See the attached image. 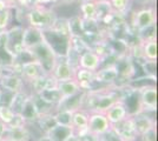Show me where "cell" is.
<instances>
[{
  "label": "cell",
  "instance_id": "cell-38",
  "mask_svg": "<svg viewBox=\"0 0 158 141\" xmlns=\"http://www.w3.org/2000/svg\"><path fill=\"white\" fill-rule=\"evenodd\" d=\"M2 72H4V66H1V65H0V76H1Z\"/></svg>",
  "mask_w": 158,
  "mask_h": 141
},
{
  "label": "cell",
  "instance_id": "cell-14",
  "mask_svg": "<svg viewBox=\"0 0 158 141\" xmlns=\"http://www.w3.org/2000/svg\"><path fill=\"white\" fill-rule=\"evenodd\" d=\"M57 85H58V81L53 78L52 74L45 73L35 78L31 82H28L27 87H28V92L31 94H39L40 92H43L45 89L57 87Z\"/></svg>",
  "mask_w": 158,
  "mask_h": 141
},
{
  "label": "cell",
  "instance_id": "cell-25",
  "mask_svg": "<svg viewBox=\"0 0 158 141\" xmlns=\"http://www.w3.org/2000/svg\"><path fill=\"white\" fill-rule=\"evenodd\" d=\"M78 15L83 20H96V1L91 0L86 2H80Z\"/></svg>",
  "mask_w": 158,
  "mask_h": 141
},
{
  "label": "cell",
  "instance_id": "cell-9",
  "mask_svg": "<svg viewBox=\"0 0 158 141\" xmlns=\"http://www.w3.org/2000/svg\"><path fill=\"white\" fill-rule=\"evenodd\" d=\"M111 131L118 136L120 141H136L138 140V135L136 133L135 126L132 123L131 116L129 114L123 121L111 125Z\"/></svg>",
  "mask_w": 158,
  "mask_h": 141
},
{
  "label": "cell",
  "instance_id": "cell-32",
  "mask_svg": "<svg viewBox=\"0 0 158 141\" xmlns=\"http://www.w3.org/2000/svg\"><path fill=\"white\" fill-rule=\"evenodd\" d=\"M56 2L61 4L64 6H70V5H74V4H78V0H56ZM54 2V4H56Z\"/></svg>",
  "mask_w": 158,
  "mask_h": 141
},
{
  "label": "cell",
  "instance_id": "cell-27",
  "mask_svg": "<svg viewBox=\"0 0 158 141\" xmlns=\"http://www.w3.org/2000/svg\"><path fill=\"white\" fill-rule=\"evenodd\" d=\"M13 18V8L8 7L2 11H0V32L6 31L11 27V21Z\"/></svg>",
  "mask_w": 158,
  "mask_h": 141
},
{
  "label": "cell",
  "instance_id": "cell-39",
  "mask_svg": "<svg viewBox=\"0 0 158 141\" xmlns=\"http://www.w3.org/2000/svg\"><path fill=\"white\" fill-rule=\"evenodd\" d=\"M86 1H91V0H78V4H80V2H86Z\"/></svg>",
  "mask_w": 158,
  "mask_h": 141
},
{
  "label": "cell",
  "instance_id": "cell-22",
  "mask_svg": "<svg viewBox=\"0 0 158 141\" xmlns=\"http://www.w3.org/2000/svg\"><path fill=\"white\" fill-rule=\"evenodd\" d=\"M74 134V129L70 127H63V126H53L51 131L47 133V136L51 141H67Z\"/></svg>",
  "mask_w": 158,
  "mask_h": 141
},
{
  "label": "cell",
  "instance_id": "cell-36",
  "mask_svg": "<svg viewBox=\"0 0 158 141\" xmlns=\"http://www.w3.org/2000/svg\"><path fill=\"white\" fill-rule=\"evenodd\" d=\"M67 141H80V139H79V138L76 134H73L72 136H71V138H70V139H69Z\"/></svg>",
  "mask_w": 158,
  "mask_h": 141
},
{
  "label": "cell",
  "instance_id": "cell-37",
  "mask_svg": "<svg viewBox=\"0 0 158 141\" xmlns=\"http://www.w3.org/2000/svg\"><path fill=\"white\" fill-rule=\"evenodd\" d=\"M0 141H14V140H12V139H10V138H7V136H2L1 139H0Z\"/></svg>",
  "mask_w": 158,
  "mask_h": 141
},
{
  "label": "cell",
  "instance_id": "cell-19",
  "mask_svg": "<svg viewBox=\"0 0 158 141\" xmlns=\"http://www.w3.org/2000/svg\"><path fill=\"white\" fill-rule=\"evenodd\" d=\"M31 96V93L28 92V89L26 91H21V92H18V93H14L11 98V101H10V107L12 108L15 114H21L23 109L25 107L26 102L28 101Z\"/></svg>",
  "mask_w": 158,
  "mask_h": 141
},
{
  "label": "cell",
  "instance_id": "cell-24",
  "mask_svg": "<svg viewBox=\"0 0 158 141\" xmlns=\"http://www.w3.org/2000/svg\"><path fill=\"white\" fill-rule=\"evenodd\" d=\"M74 111L64 109V108H57V111L53 113V119L56 125L63 126V127H72V114Z\"/></svg>",
  "mask_w": 158,
  "mask_h": 141
},
{
  "label": "cell",
  "instance_id": "cell-34",
  "mask_svg": "<svg viewBox=\"0 0 158 141\" xmlns=\"http://www.w3.org/2000/svg\"><path fill=\"white\" fill-rule=\"evenodd\" d=\"M6 128H7L6 125H5V123H2V122L0 121V139L4 136L5 132H6Z\"/></svg>",
  "mask_w": 158,
  "mask_h": 141
},
{
  "label": "cell",
  "instance_id": "cell-29",
  "mask_svg": "<svg viewBox=\"0 0 158 141\" xmlns=\"http://www.w3.org/2000/svg\"><path fill=\"white\" fill-rule=\"evenodd\" d=\"M142 67L144 69L145 74L148 78H151L156 81L157 78H156V68H157V65H156V61L155 60H144V62L142 64Z\"/></svg>",
  "mask_w": 158,
  "mask_h": 141
},
{
  "label": "cell",
  "instance_id": "cell-23",
  "mask_svg": "<svg viewBox=\"0 0 158 141\" xmlns=\"http://www.w3.org/2000/svg\"><path fill=\"white\" fill-rule=\"evenodd\" d=\"M40 99L43 101H45L46 104L51 105V106H54V107L58 108L61 101H63V96L60 94L59 89L57 87L53 88H48V89H45L43 92H40L39 94H37Z\"/></svg>",
  "mask_w": 158,
  "mask_h": 141
},
{
  "label": "cell",
  "instance_id": "cell-20",
  "mask_svg": "<svg viewBox=\"0 0 158 141\" xmlns=\"http://www.w3.org/2000/svg\"><path fill=\"white\" fill-rule=\"evenodd\" d=\"M87 122H89V112L80 108L74 111L72 114V127L74 129V133H79L81 131L87 129Z\"/></svg>",
  "mask_w": 158,
  "mask_h": 141
},
{
  "label": "cell",
  "instance_id": "cell-33",
  "mask_svg": "<svg viewBox=\"0 0 158 141\" xmlns=\"http://www.w3.org/2000/svg\"><path fill=\"white\" fill-rule=\"evenodd\" d=\"M4 1H5L10 7H12V8H14L15 6H18L20 2V0H4Z\"/></svg>",
  "mask_w": 158,
  "mask_h": 141
},
{
  "label": "cell",
  "instance_id": "cell-11",
  "mask_svg": "<svg viewBox=\"0 0 158 141\" xmlns=\"http://www.w3.org/2000/svg\"><path fill=\"white\" fill-rule=\"evenodd\" d=\"M130 116H131L132 123L135 126L136 133H137L138 136L146 133L148 131H150L152 128L157 127L156 120L152 116H150L149 113H145V112H133V113H130Z\"/></svg>",
  "mask_w": 158,
  "mask_h": 141
},
{
  "label": "cell",
  "instance_id": "cell-16",
  "mask_svg": "<svg viewBox=\"0 0 158 141\" xmlns=\"http://www.w3.org/2000/svg\"><path fill=\"white\" fill-rule=\"evenodd\" d=\"M74 80L78 82L79 87L81 88V91L84 92H89L92 91L94 88V72L89 71L85 68H77L74 72Z\"/></svg>",
  "mask_w": 158,
  "mask_h": 141
},
{
  "label": "cell",
  "instance_id": "cell-41",
  "mask_svg": "<svg viewBox=\"0 0 158 141\" xmlns=\"http://www.w3.org/2000/svg\"><path fill=\"white\" fill-rule=\"evenodd\" d=\"M136 141H138V140H136Z\"/></svg>",
  "mask_w": 158,
  "mask_h": 141
},
{
  "label": "cell",
  "instance_id": "cell-17",
  "mask_svg": "<svg viewBox=\"0 0 158 141\" xmlns=\"http://www.w3.org/2000/svg\"><path fill=\"white\" fill-rule=\"evenodd\" d=\"M57 88L59 89L60 94L63 96V101L69 99V98H72V96H74V95H77V94H79L81 92V88L79 87L78 82L74 80V79L58 82Z\"/></svg>",
  "mask_w": 158,
  "mask_h": 141
},
{
  "label": "cell",
  "instance_id": "cell-8",
  "mask_svg": "<svg viewBox=\"0 0 158 141\" xmlns=\"http://www.w3.org/2000/svg\"><path fill=\"white\" fill-rule=\"evenodd\" d=\"M111 129V125L106 119L105 113L100 112H89V122H87V131L93 135L105 134Z\"/></svg>",
  "mask_w": 158,
  "mask_h": 141
},
{
  "label": "cell",
  "instance_id": "cell-2",
  "mask_svg": "<svg viewBox=\"0 0 158 141\" xmlns=\"http://www.w3.org/2000/svg\"><path fill=\"white\" fill-rule=\"evenodd\" d=\"M25 51L30 54V57L32 59L39 61L43 65L44 69L46 71V73L52 72L53 67L57 64L58 58H59V55L56 53V51L52 48V46L46 41L45 37L39 44L30 47V48H26Z\"/></svg>",
  "mask_w": 158,
  "mask_h": 141
},
{
  "label": "cell",
  "instance_id": "cell-15",
  "mask_svg": "<svg viewBox=\"0 0 158 141\" xmlns=\"http://www.w3.org/2000/svg\"><path fill=\"white\" fill-rule=\"evenodd\" d=\"M102 65H103V59L92 48L84 51L79 57V67L80 68H85L89 71L96 72Z\"/></svg>",
  "mask_w": 158,
  "mask_h": 141
},
{
  "label": "cell",
  "instance_id": "cell-7",
  "mask_svg": "<svg viewBox=\"0 0 158 141\" xmlns=\"http://www.w3.org/2000/svg\"><path fill=\"white\" fill-rule=\"evenodd\" d=\"M0 89L14 94L21 91H26L27 85L19 74L12 73V72L4 69V72L0 76Z\"/></svg>",
  "mask_w": 158,
  "mask_h": 141
},
{
  "label": "cell",
  "instance_id": "cell-4",
  "mask_svg": "<svg viewBox=\"0 0 158 141\" xmlns=\"http://www.w3.org/2000/svg\"><path fill=\"white\" fill-rule=\"evenodd\" d=\"M135 91L138 95V109L136 112L151 113L157 111V87L152 85H142Z\"/></svg>",
  "mask_w": 158,
  "mask_h": 141
},
{
  "label": "cell",
  "instance_id": "cell-28",
  "mask_svg": "<svg viewBox=\"0 0 158 141\" xmlns=\"http://www.w3.org/2000/svg\"><path fill=\"white\" fill-rule=\"evenodd\" d=\"M14 113L13 111H12V108L10 107V106H7V105H0V121L2 122V123H5V125H10L12 120L14 119Z\"/></svg>",
  "mask_w": 158,
  "mask_h": 141
},
{
  "label": "cell",
  "instance_id": "cell-31",
  "mask_svg": "<svg viewBox=\"0 0 158 141\" xmlns=\"http://www.w3.org/2000/svg\"><path fill=\"white\" fill-rule=\"evenodd\" d=\"M32 5H50V4H54L56 0H31Z\"/></svg>",
  "mask_w": 158,
  "mask_h": 141
},
{
  "label": "cell",
  "instance_id": "cell-12",
  "mask_svg": "<svg viewBox=\"0 0 158 141\" xmlns=\"http://www.w3.org/2000/svg\"><path fill=\"white\" fill-rule=\"evenodd\" d=\"M129 114L130 112L127 109L125 100H117L105 112V116L110 122V125H114V123L123 121L125 118L129 116Z\"/></svg>",
  "mask_w": 158,
  "mask_h": 141
},
{
  "label": "cell",
  "instance_id": "cell-6",
  "mask_svg": "<svg viewBox=\"0 0 158 141\" xmlns=\"http://www.w3.org/2000/svg\"><path fill=\"white\" fill-rule=\"evenodd\" d=\"M119 75L120 73L116 62L110 65H102L94 72V82L103 86H117L120 78Z\"/></svg>",
  "mask_w": 158,
  "mask_h": 141
},
{
  "label": "cell",
  "instance_id": "cell-10",
  "mask_svg": "<svg viewBox=\"0 0 158 141\" xmlns=\"http://www.w3.org/2000/svg\"><path fill=\"white\" fill-rule=\"evenodd\" d=\"M45 73H46V71L44 69L43 65L39 61L34 60V59L20 62L19 75L23 78V80L26 82V85L32 80H34L35 78H38Z\"/></svg>",
  "mask_w": 158,
  "mask_h": 141
},
{
  "label": "cell",
  "instance_id": "cell-40",
  "mask_svg": "<svg viewBox=\"0 0 158 141\" xmlns=\"http://www.w3.org/2000/svg\"><path fill=\"white\" fill-rule=\"evenodd\" d=\"M94 1H97V2H104V1H110V0H94Z\"/></svg>",
  "mask_w": 158,
  "mask_h": 141
},
{
  "label": "cell",
  "instance_id": "cell-35",
  "mask_svg": "<svg viewBox=\"0 0 158 141\" xmlns=\"http://www.w3.org/2000/svg\"><path fill=\"white\" fill-rule=\"evenodd\" d=\"M8 7L10 6L7 5L4 0H0V11H2V10H5V8H8Z\"/></svg>",
  "mask_w": 158,
  "mask_h": 141
},
{
  "label": "cell",
  "instance_id": "cell-13",
  "mask_svg": "<svg viewBox=\"0 0 158 141\" xmlns=\"http://www.w3.org/2000/svg\"><path fill=\"white\" fill-rule=\"evenodd\" d=\"M74 72H76V69L65 60V58L59 57L57 64L54 65L52 72L50 74H52V76L58 82H61V81H67L73 79L74 78Z\"/></svg>",
  "mask_w": 158,
  "mask_h": 141
},
{
  "label": "cell",
  "instance_id": "cell-5",
  "mask_svg": "<svg viewBox=\"0 0 158 141\" xmlns=\"http://www.w3.org/2000/svg\"><path fill=\"white\" fill-rule=\"evenodd\" d=\"M24 25H15L7 28V52L17 60V58L24 52Z\"/></svg>",
  "mask_w": 158,
  "mask_h": 141
},
{
  "label": "cell",
  "instance_id": "cell-30",
  "mask_svg": "<svg viewBox=\"0 0 158 141\" xmlns=\"http://www.w3.org/2000/svg\"><path fill=\"white\" fill-rule=\"evenodd\" d=\"M139 141H157V127L152 128L150 131H148L144 134L138 136Z\"/></svg>",
  "mask_w": 158,
  "mask_h": 141
},
{
  "label": "cell",
  "instance_id": "cell-3",
  "mask_svg": "<svg viewBox=\"0 0 158 141\" xmlns=\"http://www.w3.org/2000/svg\"><path fill=\"white\" fill-rule=\"evenodd\" d=\"M156 22H157V12L152 5L139 8L131 17V27L138 34L144 33L148 29L155 27Z\"/></svg>",
  "mask_w": 158,
  "mask_h": 141
},
{
  "label": "cell",
  "instance_id": "cell-18",
  "mask_svg": "<svg viewBox=\"0 0 158 141\" xmlns=\"http://www.w3.org/2000/svg\"><path fill=\"white\" fill-rule=\"evenodd\" d=\"M142 58L144 60H155L157 61V40L156 38L145 39L139 42Z\"/></svg>",
  "mask_w": 158,
  "mask_h": 141
},
{
  "label": "cell",
  "instance_id": "cell-1",
  "mask_svg": "<svg viewBox=\"0 0 158 141\" xmlns=\"http://www.w3.org/2000/svg\"><path fill=\"white\" fill-rule=\"evenodd\" d=\"M57 18V12L53 7H50L48 5H31L30 7H27L25 13L26 26L43 32L51 29Z\"/></svg>",
  "mask_w": 158,
  "mask_h": 141
},
{
  "label": "cell",
  "instance_id": "cell-21",
  "mask_svg": "<svg viewBox=\"0 0 158 141\" xmlns=\"http://www.w3.org/2000/svg\"><path fill=\"white\" fill-rule=\"evenodd\" d=\"M5 136L12 139L14 141H31L32 134H31V131L28 128V123L26 126H23V127H17V128H6V132H5Z\"/></svg>",
  "mask_w": 158,
  "mask_h": 141
},
{
  "label": "cell",
  "instance_id": "cell-26",
  "mask_svg": "<svg viewBox=\"0 0 158 141\" xmlns=\"http://www.w3.org/2000/svg\"><path fill=\"white\" fill-rule=\"evenodd\" d=\"M132 0H110L112 11L116 14H124L130 10Z\"/></svg>",
  "mask_w": 158,
  "mask_h": 141
}]
</instances>
